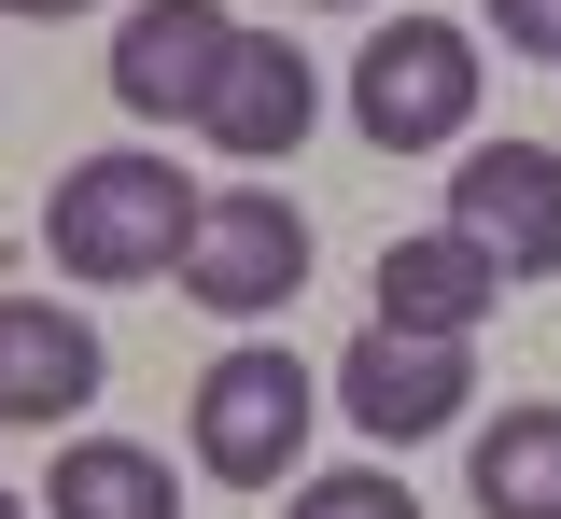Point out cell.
<instances>
[{"label": "cell", "mask_w": 561, "mask_h": 519, "mask_svg": "<svg viewBox=\"0 0 561 519\" xmlns=\"http://www.w3.org/2000/svg\"><path fill=\"white\" fill-rule=\"evenodd\" d=\"M210 183H183L169 154H84L57 169V197H43V253H57V281H154V267H183V239H197Z\"/></svg>", "instance_id": "obj_1"}, {"label": "cell", "mask_w": 561, "mask_h": 519, "mask_svg": "<svg viewBox=\"0 0 561 519\" xmlns=\"http://www.w3.org/2000/svg\"><path fill=\"white\" fill-rule=\"evenodd\" d=\"M309 422H323V379L280 337H239L197 366V477H225V492H280L309 463Z\"/></svg>", "instance_id": "obj_2"}, {"label": "cell", "mask_w": 561, "mask_h": 519, "mask_svg": "<svg viewBox=\"0 0 561 519\" xmlns=\"http://www.w3.org/2000/svg\"><path fill=\"white\" fill-rule=\"evenodd\" d=\"M351 127L379 154H449L478 127V28L449 14H393L365 57H351Z\"/></svg>", "instance_id": "obj_3"}, {"label": "cell", "mask_w": 561, "mask_h": 519, "mask_svg": "<svg viewBox=\"0 0 561 519\" xmlns=\"http://www.w3.org/2000/svg\"><path fill=\"white\" fill-rule=\"evenodd\" d=\"M295 281H309V211L280 183H210L197 239H183V296L210 323H267V309H295Z\"/></svg>", "instance_id": "obj_4"}, {"label": "cell", "mask_w": 561, "mask_h": 519, "mask_svg": "<svg viewBox=\"0 0 561 519\" xmlns=\"http://www.w3.org/2000/svg\"><path fill=\"white\" fill-rule=\"evenodd\" d=\"M323 393H337V422H365L379 449H421V436H449V422L478 407V337H408V323H365L337 366H323Z\"/></svg>", "instance_id": "obj_5"}, {"label": "cell", "mask_w": 561, "mask_h": 519, "mask_svg": "<svg viewBox=\"0 0 561 519\" xmlns=\"http://www.w3.org/2000/svg\"><path fill=\"white\" fill-rule=\"evenodd\" d=\"M449 239H478L505 281H548L561 267V154L548 141H463V169H449Z\"/></svg>", "instance_id": "obj_6"}, {"label": "cell", "mask_w": 561, "mask_h": 519, "mask_svg": "<svg viewBox=\"0 0 561 519\" xmlns=\"http://www.w3.org/2000/svg\"><path fill=\"white\" fill-rule=\"evenodd\" d=\"M225 57H239V14H225V0H140L127 28H113V99H127L140 127H169V113L197 127Z\"/></svg>", "instance_id": "obj_7"}, {"label": "cell", "mask_w": 561, "mask_h": 519, "mask_svg": "<svg viewBox=\"0 0 561 519\" xmlns=\"http://www.w3.org/2000/svg\"><path fill=\"white\" fill-rule=\"evenodd\" d=\"M99 379H113V351H99L84 309L0 296V422H43V436H57L70 407H99Z\"/></svg>", "instance_id": "obj_8"}, {"label": "cell", "mask_w": 561, "mask_h": 519, "mask_svg": "<svg viewBox=\"0 0 561 519\" xmlns=\"http://www.w3.org/2000/svg\"><path fill=\"white\" fill-rule=\"evenodd\" d=\"M309 113H323V71L280 43V28H239V57H225V84H210V154H239V169H280V154L309 141Z\"/></svg>", "instance_id": "obj_9"}, {"label": "cell", "mask_w": 561, "mask_h": 519, "mask_svg": "<svg viewBox=\"0 0 561 519\" xmlns=\"http://www.w3.org/2000/svg\"><path fill=\"white\" fill-rule=\"evenodd\" d=\"M491 309H505V267H491L478 239H393L379 253V323H408V337H478Z\"/></svg>", "instance_id": "obj_10"}, {"label": "cell", "mask_w": 561, "mask_h": 519, "mask_svg": "<svg viewBox=\"0 0 561 519\" xmlns=\"http://www.w3.org/2000/svg\"><path fill=\"white\" fill-rule=\"evenodd\" d=\"M43 519H183V492L140 436H70L43 477Z\"/></svg>", "instance_id": "obj_11"}, {"label": "cell", "mask_w": 561, "mask_h": 519, "mask_svg": "<svg viewBox=\"0 0 561 519\" xmlns=\"http://www.w3.org/2000/svg\"><path fill=\"white\" fill-rule=\"evenodd\" d=\"M463 477H478V519H561V407H505V422H478Z\"/></svg>", "instance_id": "obj_12"}, {"label": "cell", "mask_w": 561, "mask_h": 519, "mask_svg": "<svg viewBox=\"0 0 561 519\" xmlns=\"http://www.w3.org/2000/svg\"><path fill=\"white\" fill-rule=\"evenodd\" d=\"M280 519H421L408 477H379V463H337V477H295V506Z\"/></svg>", "instance_id": "obj_13"}, {"label": "cell", "mask_w": 561, "mask_h": 519, "mask_svg": "<svg viewBox=\"0 0 561 519\" xmlns=\"http://www.w3.org/2000/svg\"><path fill=\"white\" fill-rule=\"evenodd\" d=\"M491 28H505L519 57H548V71H561V0H491Z\"/></svg>", "instance_id": "obj_14"}, {"label": "cell", "mask_w": 561, "mask_h": 519, "mask_svg": "<svg viewBox=\"0 0 561 519\" xmlns=\"http://www.w3.org/2000/svg\"><path fill=\"white\" fill-rule=\"evenodd\" d=\"M0 14H43V28H57V14H99V0H0Z\"/></svg>", "instance_id": "obj_15"}, {"label": "cell", "mask_w": 561, "mask_h": 519, "mask_svg": "<svg viewBox=\"0 0 561 519\" xmlns=\"http://www.w3.org/2000/svg\"><path fill=\"white\" fill-rule=\"evenodd\" d=\"M0 519H43V506H28V492H0Z\"/></svg>", "instance_id": "obj_16"}, {"label": "cell", "mask_w": 561, "mask_h": 519, "mask_svg": "<svg viewBox=\"0 0 561 519\" xmlns=\"http://www.w3.org/2000/svg\"><path fill=\"white\" fill-rule=\"evenodd\" d=\"M323 14H365V0H323Z\"/></svg>", "instance_id": "obj_17"}]
</instances>
